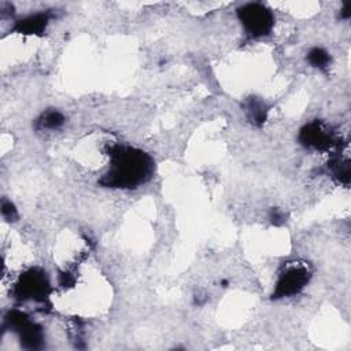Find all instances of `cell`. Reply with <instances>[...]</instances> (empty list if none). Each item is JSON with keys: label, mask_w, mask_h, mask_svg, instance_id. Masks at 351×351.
Listing matches in <instances>:
<instances>
[{"label": "cell", "mask_w": 351, "mask_h": 351, "mask_svg": "<svg viewBox=\"0 0 351 351\" xmlns=\"http://www.w3.org/2000/svg\"><path fill=\"white\" fill-rule=\"evenodd\" d=\"M49 292V282L41 269L25 271L15 284V295L21 300H44Z\"/></svg>", "instance_id": "4"}, {"label": "cell", "mask_w": 351, "mask_h": 351, "mask_svg": "<svg viewBox=\"0 0 351 351\" xmlns=\"http://www.w3.org/2000/svg\"><path fill=\"white\" fill-rule=\"evenodd\" d=\"M311 270L306 262H287L277 274V281L273 289L274 299H284L298 295L310 281Z\"/></svg>", "instance_id": "2"}, {"label": "cell", "mask_w": 351, "mask_h": 351, "mask_svg": "<svg viewBox=\"0 0 351 351\" xmlns=\"http://www.w3.org/2000/svg\"><path fill=\"white\" fill-rule=\"evenodd\" d=\"M248 119L256 125H261L265 122L266 119V112L267 110L265 108L262 101L258 100H250L247 104V110H245Z\"/></svg>", "instance_id": "9"}, {"label": "cell", "mask_w": 351, "mask_h": 351, "mask_svg": "<svg viewBox=\"0 0 351 351\" xmlns=\"http://www.w3.org/2000/svg\"><path fill=\"white\" fill-rule=\"evenodd\" d=\"M299 140L302 145L315 151H329L335 148L339 143L335 132L325 123L319 121H313L306 123L299 133Z\"/></svg>", "instance_id": "5"}, {"label": "cell", "mask_w": 351, "mask_h": 351, "mask_svg": "<svg viewBox=\"0 0 351 351\" xmlns=\"http://www.w3.org/2000/svg\"><path fill=\"white\" fill-rule=\"evenodd\" d=\"M48 23H49V15L47 12H36L16 21L14 26V32L21 34L36 36V34L44 33Z\"/></svg>", "instance_id": "6"}, {"label": "cell", "mask_w": 351, "mask_h": 351, "mask_svg": "<svg viewBox=\"0 0 351 351\" xmlns=\"http://www.w3.org/2000/svg\"><path fill=\"white\" fill-rule=\"evenodd\" d=\"M237 18L251 37L267 36L274 26L271 10L261 3H247L237 8Z\"/></svg>", "instance_id": "3"}, {"label": "cell", "mask_w": 351, "mask_h": 351, "mask_svg": "<svg viewBox=\"0 0 351 351\" xmlns=\"http://www.w3.org/2000/svg\"><path fill=\"white\" fill-rule=\"evenodd\" d=\"M64 123V115L56 110H48L37 119V129L40 130H56Z\"/></svg>", "instance_id": "7"}, {"label": "cell", "mask_w": 351, "mask_h": 351, "mask_svg": "<svg viewBox=\"0 0 351 351\" xmlns=\"http://www.w3.org/2000/svg\"><path fill=\"white\" fill-rule=\"evenodd\" d=\"M1 213L5 218L8 219H12V218H16V208L14 207V204L11 202H5L3 200V204H1Z\"/></svg>", "instance_id": "10"}, {"label": "cell", "mask_w": 351, "mask_h": 351, "mask_svg": "<svg viewBox=\"0 0 351 351\" xmlns=\"http://www.w3.org/2000/svg\"><path fill=\"white\" fill-rule=\"evenodd\" d=\"M341 16L346 19L351 16V4L350 3H344L343 8H341Z\"/></svg>", "instance_id": "11"}, {"label": "cell", "mask_w": 351, "mask_h": 351, "mask_svg": "<svg viewBox=\"0 0 351 351\" xmlns=\"http://www.w3.org/2000/svg\"><path fill=\"white\" fill-rule=\"evenodd\" d=\"M154 162L148 154L128 145H114L110 149V169L100 180L108 188L130 189L149 180Z\"/></svg>", "instance_id": "1"}, {"label": "cell", "mask_w": 351, "mask_h": 351, "mask_svg": "<svg viewBox=\"0 0 351 351\" xmlns=\"http://www.w3.org/2000/svg\"><path fill=\"white\" fill-rule=\"evenodd\" d=\"M307 62L317 69H326L330 63V56L329 53L319 47H314L308 51L307 53Z\"/></svg>", "instance_id": "8"}]
</instances>
